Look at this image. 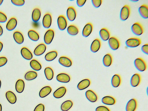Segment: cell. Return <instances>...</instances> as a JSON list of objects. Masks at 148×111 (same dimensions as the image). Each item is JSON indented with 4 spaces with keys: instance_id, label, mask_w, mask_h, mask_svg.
Listing matches in <instances>:
<instances>
[{
    "instance_id": "cell-1",
    "label": "cell",
    "mask_w": 148,
    "mask_h": 111,
    "mask_svg": "<svg viewBox=\"0 0 148 111\" xmlns=\"http://www.w3.org/2000/svg\"><path fill=\"white\" fill-rule=\"evenodd\" d=\"M134 63L136 68L140 71H144L147 69V66L145 62L140 58L136 59Z\"/></svg>"
},
{
    "instance_id": "cell-2",
    "label": "cell",
    "mask_w": 148,
    "mask_h": 111,
    "mask_svg": "<svg viewBox=\"0 0 148 111\" xmlns=\"http://www.w3.org/2000/svg\"><path fill=\"white\" fill-rule=\"evenodd\" d=\"M130 13V7L128 5H124L121 8L120 13V18L123 21L126 20L129 17Z\"/></svg>"
},
{
    "instance_id": "cell-3",
    "label": "cell",
    "mask_w": 148,
    "mask_h": 111,
    "mask_svg": "<svg viewBox=\"0 0 148 111\" xmlns=\"http://www.w3.org/2000/svg\"><path fill=\"white\" fill-rule=\"evenodd\" d=\"M141 43L140 38L136 37L130 38L127 40L125 42L126 45L130 47H135L139 46Z\"/></svg>"
},
{
    "instance_id": "cell-4",
    "label": "cell",
    "mask_w": 148,
    "mask_h": 111,
    "mask_svg": "<svg viewBox=\"0 0 148 111\" xmlns=\"http://www.w3.org/2000/svg\"><path fill=\"white\" fill-rule=\"evenodd\" d=\"M131 30L133 33L137 36L140 35L144 32L142 26L138 22H136L132 25Z\"/></svg>"
},
{
    "instance_id": "cell-5",
    "label": "cell",
    "mask_w": 148,
    "mask_h": 111,
    "mask_svg": "<svg viewBox=\"0 0 148 111\" xmlns=\"http://www.w3.org/2000/svg\"><path fill=\"white\" fill-rule=\"evenodd\" d=\"M54 36V32L53 30L49 29L45 33L44 40L45 43L47 45L50 44L52 42Z\"/></svg>"
},
{
    "instance_id": "cell-6",
    "label": "cell",
    "mask_w": 148,
    "mask_h": 111,
    "mask_svg": "<svg viewBox=\"0 0 148 111\" xmlns=\"http://www.w3.org/2000/svg\"><path fill=\"white\" fill-rule=\"evenodd\" d=\"M108 44L110 48L115 50L117 49L120 46V42L119 40L116 37L112 36L108 39Z\"/></svg>"
},
{
    "instance_id": "cell-7",
    "label": "cell",
    "mask_w": 148,
    "mask_h": 111,
    "mask_svg": "<svg viewBox=\"0 0 148 111\" xmlns=\"http://www.w3.org/2000/svg\"><path fill=\"white\" fill-rule=\"evenodd\" d=\"M57 22L58 28L60 30H64L66 27L67 22L64 16H59L57 19Z\"/></svg>"
},
{
    "instance_id": "cell-8",
    "label": "cell",
    "mask_w": 148,
    "mask_h": 111,
    "mask_svg": "<svg viewBox=\"0 0 148 111\" xmlns=\"http://www.w3.org/2000/svg\"><path fill=\"white\" fill-rule=\"evenodd\" d=\"M52 17L49 13H47L44 16L42 23L43 26L46 28H48L51 26L52 23Z\"/></svg>"
},
{
    "instance_id": "cell-9",
    "label": "cell",
    "mask_w": 148,
    "mask_h": 111,
    "mask_svg": "<svg viewBox=\"0 0 148 111\" xmlns=\"http://www.w3.org/2000/svg\"><path fill=\"white\" fill-rule=\"evenodd\" d=\"M137 107V102L136 99L133 98L130 99L127 103L126 111H135Z\"/></svg>"
},
{
    "instance_id": "cell-10",
    "label": "cell",
    "mask_w": 148,
    "mask_h": 111,
    "mask_svg": "<svg viewBox=\"0 0 148 111\" xmlns=\"http://www.w3.org/2000/svg\"><path fill=\"white\" fill-rule=\"evenodd\" d=\"M46 49L45 44L41 43L37 45L34 50V54L36 56H40L43 54Z\"/></svg>"
},
{
    "instance_id": "cell-11",
    "label": "cell",
    "mask_w": 148,
    "mask_h": 111,
    "mask_svg": "<svg viewBox=\"0 0 148 111\" xmlns=\"http://www.w3.org/2000/svg\"><path fill=\"white\" fill-rule=\"evenodd\" d=\"M85 95L87 99L91 102H96L98 99L96 94L92 90H89L85 92Z\"/></svg>"
},
{
    "instance_id": "cell-12",
    "label": "cell",
    "mask_w": 148,
    "mask_h": 111,
    "mask_svg": "<svg viewBox=\"0 0 148 111\" xmlns=\"http://www.w3.org/2000/svg\"><path fill=\"white\" fill-rule=\"evenodd\" d=\"M101 42L98 38L95 39L92 42L90 46V50L94 53L98 51L101 47Z\"/></svg>"
},
{
    "instance_id": "cell-13",
    "label": "cell",
    "mask_w": 148,
    "mask_h": 111,
    "mask_svg": "<svg viewBox=\"0 0 148 111\" xmlns=\"http://www.w3.org/2000/svg\"><path fill=\"white\" fill-rule=\"evenodd\" d=\"M93 30V25L90 23H87L84 26L82 31V35L84 37L89 36L91 34Z\"/></svg>"
},
{
    "instance_id": "cell-14",
    "label": "cell",
    "mask_w": 148,
    "mask_h": 111,
    "mask_svg": "<svg viewBox=\"0 0 148 111\" xmlns=\"http://www.w3.org/2000/svg\"><path fill=\"white\" fill-rule=\"evenodd\" d=\"M66 15L68 19L70 21H73L75 20L76 13L74 8L70 7L68 8L66 11Z\"/></svg>"
},
{
    "instance_id": "cell-15",
    "label": "cell",
    "mask_w": 148,
    "mask_h": 111,
    "mask_svg": "<svg viewBox=\"0 0 148 111\" xmlns=\"http://www.w3.org/2000/svg\"><path fill=\"white\" fill-rule=\"evenodd\" d=\"M21 53L22 56L26 60H31L33 58L32 53L26 47H23L21 49Z\"/></svg>"
},
{
    "instance_id": "cell-16",
    "label": "cell",
    "mask_w": 148,
    "mask_h": 111,
    "mask_svg": "<svg viewBox=\"0 0 148 111\" xmlns=\"http://www.w3.org/2000/svg\"><path fill=\"white\" fill-rule=\"evenodd\" d=\"M66 91V88L64 86L59 87L53 92V95L56 98H60L62 97L65 95Z\"/></svg>"
},
{
    "instance_id": "cell-17",
    "label": "cell",
    "mask_w": 148,
    "mask_h": 111,
    "mask_svg": "<svg viewBox=\"0 0 148 111\" xmlns=\"http://www.w3.org/2000/svg\"><path fill=\"white\" fill-rule=\"evenodd\" d=\"M141 81V77L140 75L138 73H135L131 77L130 80V84L131 86L136 87L139 85Z\"/></svg>"
},
{
    "instance_id": "cell-18",
    "label": "cell",
    "mask_w": 148,
    "mask_h": 111,
    "mask_svg": "<svg viewBox=\"0 0 148 111\" xmlns=\"http://www.w3.org/2000/svg\"><path fill=\"white\" fill-rule=\"evenodd\" d=\"M56 78L58 81L64 83H68L71 79L70 77L68 75L63 73L58 74Z\"/></svg>"
},
{
    "instance_id": "cell-19",
    "label": "cell",
    "mask_w": 148,
    "mask_h": 111,
    "mask_svg": "<svg viewBox=\"0 0 148 111\" xmlns=\"http://www.w3.org/2000/svg\"><path fill=\"white\" fill-rule=\"evenodd\" d=\"M17 23V21L16 18L14 17L11 18L6 24L7 29L9 31L13 30L16 27Z\"/></svg>"
},
{
    "instance_id": "cell-20",
    "label": "cell",
    "mask_w": 148,
    "mask_h": 111,
    "mask_svg": "<svg viewBox=\"0 0 148 111\" xmlns=\"http://www.w3.org/2000/svg\"><path fill=\"white\" fill-rule=\"evenodd\" d=\"M58 62L60 64L65 67H70L72 65L71 60L65 56L60 57L59 59Z\"/></svg>"
},
{
    "instance_id": "cell-21",
    "label": "cell",
    "mask_w": 148,
    "mask_h": 111,
    "mask_svg": "<svg viewBox=\"0 0 148 111\" xmlns=\"http://www.w3.org/2000/svg\"><path fill=\"white\" fill-rule=\"evenodd\" d=\"M90 84V81L89 79H84L79 83L77 85V88L79 90H82L88 87Z\"/></svg>"
},
{
    "instance_id": "cell-22",
    "label": "cell",
    "mask_w": 148,
    "mask_h": 111,
    "mask_svg": "<svg viewBox=\"0 0 148 111\" xmlns=\"http://www.w3.org/2000/svg\"><path fill=\"white\" fill-rule=\"evenodd\" d=\"M138 11L140 16L143 18H147L148 17V6L146 4L141 5L138 9Z\"/></svg>"
},
{
    "instance_id": "cell-23",
    "label": "cell",
    "mask_w": 148,
    "mask_h": 111,
    "mask_svg": "<svg viewBox=\"0 0 148 111\" xmlns=\"http://www.w3.org/2000/svg\"><path fill=\"white\" fill-rule=\"evenodd\" d=\"M6 97L8 101L12 104L16 103L17 98L14 93L11 91H7L5 93Z\"/></svg>"
},
{
    "instance_id": "cell-24",
    "label": "cell",
    "mask_w": 148,
    "mask_h": 111,
    "mask_svg": "<svg viewBox=\"0 0 148 111\" xmlns=\"http://www.w3.org/2000/svg\"><path fill=\"white\" fill-rule=\"evenodd\" d=\"M99 34L101 38L104 41L107 40L110 38V32L106 28H103L101 29L99 31Z\"/></svg>"
},
{
    "instance_id": "cell-25",
    "label": "cell",
    "mask_w": 148,
    "mask_h": 111,
    "mask_svg": "<svg viewBox=\"0 0 148 111\" xmlns=\"http://www.w3.org/2000/svg\"><path fill=\"white\" fill-rule=\"evenodd\" d=\"M51 91V88L50 86H45L40 90L39 96L41 98H44L50 94Z\"/></svg>"
},
{
    "instance_id": "cell-26",
    "label": "cell",
    "mask_w": 148,
    "mask_h": 111,
    "mask_svg": "<svg viewBox=\"0 0 148 111\" xmlns=\"http://www.w3.org/2000/svg\"><path fill=\"white\" fill-rule=\"evenodd\" d=\"M15 41L18 44H21L24 42V38L22 34L18 31L15 32L13 34Z\"/></svg>"
},
{
    "instance_id": "cell-27",
    "label": "cell",
    "mask_w": 148,
    "mask_h": 111,
    "mask_svg": "<svg viewBox=\"0 0 148 111\" xmlns=\"http://www.w3.org/2000/svg\"><path fill=\"white\" fill-rule=\"evenodd\" d=\"M25 84L23 80L19 79L16 81L15 84V89L17 92L21 93L23 91Z\"/></svg>"
},
{
    "instance_id": "cell-28",
    "label": "cell",
    "mask_w": 148,
    "mask_h": 111,
    "mask_svg": "<svg viewBox=\"0 0 148 111\" xmlns=\"http://www.w3.org/2000/svg\"><path fill=\"white\" fill-rule=\"evenodd\" d=\"M41 15L40 10L37 8L34 9L32 13V18L33 21L34 22H37L40 19Z\"/></svg>"
},
{
    "instance_id": "cell-29",
    "label": "cell",
    "mask_w": 148,
    "mask_h": 111,
    "mask_svg": "<svg viewBox=\"0 0 148 111\" xmlns=\"http://www.w3.org/2000/svg\"><path fill=\"white\" fill-rule=\"evenodd\" d=\"M101 101L104 104L109 105H113L116 102V100L114 97L109 96L103 97L102 98Z\"/></svg>"
},
{
    "instance_id": "cell-30",
    "label": "cell",
    "mask_w": 148,
    "mask_h": 111,
    "mask_svg": "<svg viewBox=\"0 0 148 111\" xmlns=\"http://www.w3.org/2000/svg\"><path fill=\"white\" fill-rule=\"evenodd\" d=\"M121 79L120 76L118 74H115L112 77L111 79V84L112 86L116 88L120 85Z\"/></svg>"
},
{
    "instance_id": "cell-31",
    "label": "cell",
    "mask_w": 148,
    "mask_h": 111,
    "mask_svg": "<svg viewBox=\"0 0 148 111\" xmlns=\"http://www.w3.org/2000/svg\"><path fill=\"white\" fill-rule=\"evenodd\" d=\"M103 65L106 67H109L112 64V55L109 53L106 54L103 59Z\"/></svg>"
},
{
    "instance_id": "cell-32",
    "label": "cell",
    "mask_w": 148,
    "mask_h": 111,
    "mask_svg": "<svg viewBox=\"0 0 148 111\" xmlns=\"http://www.w3.org/2000/svg\"><path fill=\"white\" fill-rule=\"evenodd\" d=\"M57 55L58 53L56 51H51L46 53L45 58L46 60L51 61L54 60L57 57Z\"/></svg>"
},
{
    "instance_id": "cell-33",
    "label": "cell",
    "mask_w": 148,
    "mask_h": 111,
    "mask_svg": "<svg viewBox=\"0 0 148 111\" xmlns=\"http://www.w3.org/2000/svg\"><path fill=\"white\" fill-rule=\"evenodd\" d=\"M73 105L72 101L68 100L64 102L61 106V109L62 111H68L72 107Z\"/></svg>"
},
{
    "instance_id": "cell-34",
    "label": "cell",
    "mask_w": 148,
    "mask_h": 111,
    "mask_svg": "<svg viewBox=\"0 0 148 111\" xmlns=\"http://www.w3.org/2000/svg\"><path fill=\"white\" fill-rule=\"evenodd\" d=\"M44 73L46 79L49 80L52 79L54 76V72L50 67H47L44 70Z\"/></svg>"
},
{
    "instance_id": "cell-35",
    "label": "cell",
    "mask_w": 148,
    "mask_h": 111,
    "mask_svg": "<svg viewBox=\"0 0 148 111\" xmlns=\"http://www.w3.org/2000/svg\"><path fill=\"white\" fill-rule=\"evenodd\" d=\"M28 36L29 38L33 41H37L39 39V36L38 34L33 30H30L28 31Z\"/></svg>"
},
{
    "instance_id": "cell-36",
    "label": "cell",
    "mask_w": 148,
    "mask_h": 111,
    "mask_svg": "<svg viewBox=\"0 0 148 111\" xmlns=\"http://www.w3.org/2000/svg\"><path fill=\"white\" fill-rule=\"evenodd\" d=\"M30 65L33 69L36 71H39L42 68L41 64L36 60H32L30 62Z\"/></svg>"
},
{
    "instance_id": "cell-37",
    "label": "cell",
    "mask_w": 148,
    "mask_h": 111,
    "mask_svg": "<svg viewBox=\"0 0 148 111\" xmlns=\"http://www.w3.org/2000/svg\"><path fill=\"white\" fill-rule=\"evenodd\" d=\"M37 73L34 71H29L27 72L25 74V79L27 81L33 80L36 78Z\"/></svg>"
},
{
    "instance_id": "cell-38",
    "label": "cell",
    "mask_w": 148,
    "mask_h": 111,
    "mask_svg": "<svg viewBox=\"0 0 148 111\" xmlns=\"http://www.w3.org/2000/svg\"><path fill=\"white\" fill-rule=\"evenodd\" d=\"M67 32L70 35L75 36L77 35L79 32L77 27L73 25H69L67 28Z\"/></svg>"
},
{
    "instance_id": "cell-39",
    "label": "cell",
    "mask_w": 148,
    "mask_h": 111,
    "mask_svg": "<svg viewBox=\"0 0 148 111\" xmlns=\"http://www.w3.org/2000/svg\"><path fill=\"white\" fill-rule=\"evenodd\" d=\"M11 1L14 5L18 6H22L25 3L24 0H12Z\"/></svg>"
},
{
    "instance_id": "cell-40",
    "label": "cell",
    "mask_w": 148,
    "mask_h": 111,
    "mask_svg": "<svg viewBox=\"0 0 148 111\" xmlns=\"http://www.w3.org/2000/svg\"><path fill=\"white\" fill-rule=\"evenodd\" d=\"M92 2L93 6L96 8H98L99 7L101 4L102 0H92Z\"/></svg>"
},
{
    "instance_id": "cell-41",
    "label": "cell",
    "mask_w": 148,
    "mask_h": 111,
    "mask_svg": "<svg viewBox=\"0 0 148 111\" xmlns=\"http://www.w3.org/2000/svg\"><path fill=\"white\" fill-rule=\"evenodd\" d=\"M45 106L42 103L38 105L34 108V111H44Z\"/></svg>"
},
{
    "instance_id": "cell-42",
    "label": "cell",
    "mask_w": 148,
    "mask_h": 111,
    "mask_svg": "<svg viewBox=\"0 0 148 111\" xmlns=\"http://www.w3.org/2000/svg\"><path fill=\"white\" fill-rule=\"evenodd\" d=\"M7 17L3 13L0 12V23H3L6 21Z\"/></svg>"
},
{
    "instance_id": "cell-43",
    "label": "cell",
    "mask_w": 148,
    "mask_h": 111,
    "mask_svg": "<svg viewBox=\"0 0 148 111\" xmlns=\"http://www.w3.org/2000/svg\"><path fill=\"white\" fill-rule=\"evenodd\" d=\"M95 111H110V110L106 106H99L96 108Z\"/></svg>"
},
{
    "instance_id": "cell-44",
    "label": "cell",
    "mask_w": 148,
    "mask_h": 111,
    "mask_svg": "<svg viewBox=\"0 0 148 111\" xmlns=\"http://www.w3.org/2000/svg\"><path fill=\"white\" fill-rule=\"evenodd\" d=\"M7 59L5 57H0V67L5 65L7 63Z\"/></svg>"
},
{
    "instance_id": "cell-45",
    "label": "cell",
    "mask_w": 148,
    "mask_h": 111,
    "mask_svg": "<svg viewBox=\"0 0 148 111\" xmlns=\"http://www.w3.org/2000/svg\"><path fill=\"white\" fill-rule=\"evenodd\" d=\"M141 50L145 54H148V45L146 44L143 45L141 47Z\"/></svg>"
},
{
    "instance_id": "cell-46",
    "label": "cell",
    "mask_w": 148,
    "mask_h": 111,
    "mask_svg": "<svg viewBox=\"0 0 148 111\" xmlns=\"http://www.w3.org/2000/svg\"><path fill=\"white\" fill-rule=\"evenodd\" d=\"M86 1L85 0H77V5L80 7H82L84 5Z\"/></svg>"
},
{
    "instance_id": "cell-47",
    "label": "cell",
    "mask_w": 148,
    "mask_h": 111,
    "mask_svg": "<svg viewBox=\"0 0 148 111\" xmlns=\"http://www.w3.org/2000/svg\"><path fill=\"white\" fill-rule=\"evenodd\" d=\"M3 32V29L2 27L0 25V36H1Z\"/></svg>"
},
{
    "instance_id": "cell-48",
    "label": "cell",
    "mask_w": 148,
    "mask_h": 111,
    "mask_svg": "<svg viewBox=\"0 0 148 111\" xmlns=\"http://www.w3.org/2000/svg\"><path fill=\"white\" fill-rule=\"evenodd\" d=\"M3 44L2 42H0V52L2 51V49L3 48Z\"/></svg>"
},
{
    "instance_id": "cell-49",
    "label": "cell",
    "mask_w": 148,
    "mask_h": 111,
    "mask_svg": "<svg viewBox=\"0 0 148 111\" xmlns=\"http://www.w3.org/2000/svg\"><path fill=\"white\" fill-rule=\"evenodd\" d=\"M2 110V107L1 104L0 103V111Z\"/></svg>"
},
{
    "instance_id": "cell-50",
    "label": "cell",
    "mask_w": 148,
    "mask_h": 111,
    "mask_svg": "<svg viewBox=\"0 0 148 111\" xmlns=\"http://www.w3.org/2000/svg\"><path fill=\"white\" fill-rule=\"evenodd\" d=\"M3 1V0H0V5H1V4H2Z\"/></svg>"
},
{
    "instance_id": "cell-51",
    "label": "cell",
    "mask_w": 148,
    "mask_h": 111,
    "mask_svg": "<svg viewBox=\"0 0 148 111\" xmlns=\"http://www.w3.org/2000/svg\"><path fill=\"white\" fill-rule=\"evenodd\" d=\"M1 80H0V89L1 88Z\"/></svg>"
},
{
    "instance_id": "cell-52",
    "label": "cell",
    "mask_w": 148,
    "mask_h": 111,
    "mask_svg": "<svg viewBox=\"0 0 148 111\" xmlns=\"http://www.w3.org/2000/svg\"><path fill=\"white\" fill-rule=\"evenodd\" d=\"M132 1H138V0H132Z\"/></svg>"
}]
</instances>
